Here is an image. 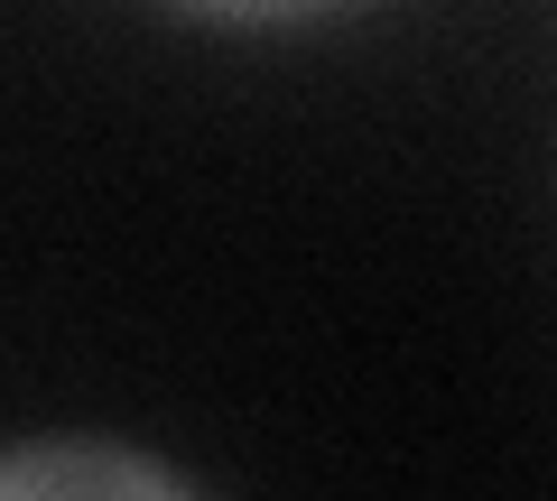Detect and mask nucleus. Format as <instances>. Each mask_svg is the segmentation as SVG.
Masks as SVG:
<instances>
[{
	"instance_id": "f257e3e1",
	"label": "nucleus",
	"mask_w": 557,
	"mask_h": 501,
	"mask_svg": "<svg viewBox=\"0 0 557 501\" xmlns=\"http://www.w3.org/2000/svg\"><path fill=\"white\" fill-rule=\"evenodd\" d=\"M0 501H205V492L139 446L38 437V446H0Z\"/></svg>"
},
{
	"instance_id": "f03ea898",
	"label": "nucleus",
	"mask_w": 557,
	"mask_h": 501,
	"mask_svg": "<svg viewBox=\"0 0 557 501\" xmlns=\"http://www.w3.org/2000/svg\"><path fill=\"white\" fill-rule=\"evenodd\" d=\"M196 20H233V28H307V20H335L354 0H177Z\"/></svg>"
}]
</instances>
